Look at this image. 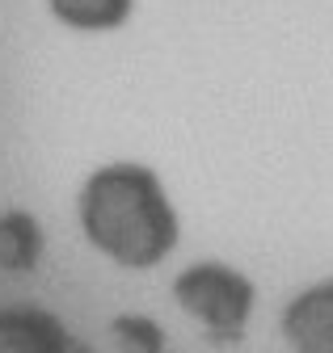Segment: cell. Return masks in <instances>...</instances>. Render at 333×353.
<instances>
[{"mask_svg":"<svg viewBox=\"0 0 333 353\" xmlns=\"http://www.w3.org/2000/svg\"><path fill=\"white\" fill-rule=\"evenodd\" d=\"M76 232L106 265L122 274L160 270L182 244V210L164 176L135 156L102 160L72 198Z\"/></svg>","mask_w":333,"mask_h":353,"instance_id":"1","label":"cell"},{"mask_svg":"<svg viewBox=\"0 0 333 353\" xmlns=\"http://www.w3.org/2000/svg\"><path fill=\"white\" fill-rule=\"evenodd\" d=\"M169 299L194 328L220 345L245 341L258 316V282L224 256H198L182 265L169 282Z\"/></svg>","mask_w":333,"mask_h":353,"instance_id":"2","label":"cell"},{"mask_svg":"<svg viewBox=\"0 0 333 353\" xmlns=\"http://www.w3.org/2000/svg\"><path fill=\"white\" fill-rule=\"evenodd\" d=\"M278 336L291 353H333V274L300 286L283 303Z\"/></svg>","mask_w":333,"mask_h":353,"instance_id":"3","label":"cell"},{"mask_svg":"<svg viewBox=\"0 0 333 353\" xmlns=\"http://www.w3.org/2000/svg\"><path fill=\"white\" fill-rule=\"evenodd\" d=\"M0 353H76V341L59 312L13 303L0 307Z\"/></svg>","mask_w":333,"mask_h":353,"instance_id":"4","label":"cell"},{"mask_svg":"<svg viewBox=\"0 0 333 353\" xmlns=\"http://www.w3.org/2000/svg\"><path fill=\"white\" fill-rule=\"evenodd\" d=\"M47 261V228L43 219L26 206H5L0 210V274L9 278H30Z\"/></svg>","mask_w":333,"mask_h":353,"instance_id":"5","label":"cell"},{"mask_svg":"<svg viewBox=\"0 0 333 353\" xmlns=\"http://www.w3.org/2000/svg\"><path fill=\"white\" fill-rule=\"evenodd\" d=\"M43 9L68 34L106 38V34H122L135 21L140 0H43Z\"/></svg>","mask_w":333,"mask_h":353,"instance_id":"6","label":"cell"},{"mask_svg":"<svg viewBox=\"0 0 333 353\" xmlns=\"http://www.w3.org/2000/svg\"><path fill=\"white\" fill-rule=\"evenodd\" d=\"M106 349L110 353H164V328L144 312H118L106 324Z\"/></svg>","mask_w":333,"mask_h":353,"instance_id":"7","label":"cell"},{"mask_svg":"<svg viewBox=\"0 0 333 353\" xmlns=\"http://www.w3.org/2000/svg\"><path fill=\"white\" fill-rule=\"evenodd\" d=\"M164 353H173V349H164Z\"/></svg>","mask_w":333,"mask_h":353,"instance_id":"8","label":"cell"}]
</instances>
